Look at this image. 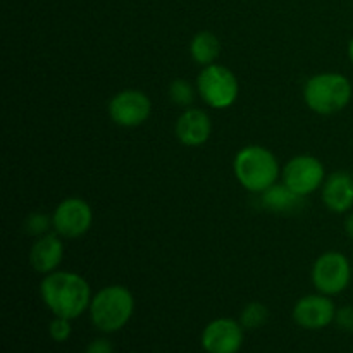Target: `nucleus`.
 <instances>
[{"label": "nucleus", "instance_id": "f257e3e1", "mask_svg": "<svg viewBox=\"0 0 353 353\" xmlns=\"http://www.w3.org/2000/svg\"><path fill=\"white\" fill-rule=\"evenodd\" d=\"M40 295L45 305L55 317L76 319L92 303V290L88 281L76 272L54 271L45 274L40 285Z\"/></svg>", "mask_w": 353, "mask_h": 353}, {"label": "nucleus", "instance_id": "f03ea898", "mask_svg": "<svg viewBox=\"0 0 353 353\" xmlns=\"http://www.w3.org/2000/svg\"><path fill=\"white\" fill-rule=\"evenodd\" d=\"M238 183L250 193H264L278 183L279 162L269 148L248 145L238 150L233 161Z\"/></svg>", "mask_w": 353, "mask_h": 353}, {"label": "nucleus", "instance_id": "7ed1b4c3", "mask_svg": "<svg viewBox=\"0 0 353 353\" xmlns=\"http://www.w3.org/2000/svg\"><path fill=\"white\" fill-rule=\"evenodd\" d=\"M353 88L350 79L341 72H319L307 79L303 100L312 112L333 116L350 103Z\"/></svg>", "mask_w": 353, "mask_h": 353}, {"label": "nucleus", "instance_id": "20e7f679", "mask_svg": "<svg viewBox=\"0 0 353 353\" xmlns=\"http://www.w3.org/2000/svg\"><path fill=\"white\" fill-rule=\"evenodd\" d=\"M134 312L133 293L121 285L105 286L93 295L90 317L102 333H116L128 324Z\"/></svg>", "mask_w": 353, "mask_h": 353}, {"label": "nucleus", "instance_id": "39448f33", "mask_svg": "<svg viewBox=\"0 0 353 353\" xmlns=\"http://www.w3.org/2000/svg\"><path fill=\"white\" fill-rule=\"evenodd\" d=\"M196 92L212 109H228L236 102L240 85L231 69L214 62L210 65H203L200 71L196 78Z\"/></svg>", "mask_w": 353, "mask_h": 353}, {"label": "nucleus", "instance_id": "423d86ee", "mask_svg": "<svg viewBox=\"0 0 353 353\" xmlns=\"http://www.w3.org/2000/svg\"><path fill=\"white\" fill-rule=\"evenodd\" d=\"M310 278L317 292L323 295H340L352 281V264L341 252H326L314 262Z\"/></svg>", "mask_w": 353, "mask_h": 353}, {"label": "nucleus", "instance_id": "0eeeda50", "mask_svg": "<svg viewBox=\"0 0 353 353\" xmlns=\"http://www.w3.org/2000/svg\"><path fill=\"white\" fill-rule=\"evenodd\" d=\"M281 178L293 193L305 199L324 185L326 171L323 162L314 155H296L286 162Z\"/></svg>", "mask_w": 353, "mask_h": 353}, {"label": "nucleus", "instance_id": "6e6552de", "mask_svg": "<svg viewBox=\"0 0 353 353\" xmlns=\"http://www.w3.org/2000/svg\"><path fill=\"white\" fill-rule=\"evenodd\" d=\"M152 114V100L141 90H121L110 99L109 116L117 126L137 128L141 126Z\"/></svg>", "mask_w": 353, "mask_h": 353}, {"label": "nucleus", "instance_id": "1a4fd4ad", "mask_svg": "<svg viewBox=\"0 0 353 353\" xmlns=\"http://www.w3.org/2000/svg\"><path fill=\"white\" fill-rule=\"evenodd\" d=\"M55 233L62 238H79L88 233L93 224V210L86 200L78 196L64 199L52 214Z\"/></svg>", "mask_w": 353, "mask_h": 353}, {"label": "nucleus", "instance_id": "9d476101", "mask_svg": "<svg viewBox=\"0 0 353 353\" xmlns=\"http://www.w3.org/2000/svg\"><path fill=\"white\" fill-rule=\"evenodd\" d=\"M336 307L333 300L323 293L307 295L293 307V321L305 330H323L334 323Z\"/></svg>", "mask_w": 353, "mask_h": 353}, {"label": "nucleus", "instance_id": "9b49d317", "mask_svg": "<svg viewBox=\"0 0 353 353\" xmlns=\"http://www.w3.org/2000/svg\"><path fill=\"white\" fill-rule=\"evenodd\" d=\"M243 343V326L233 319H216L202 333V347L207 353H236Z\"/></svg>", "mask_w": 353, "mask_h": 353}, {"label": "nucleus", "instance_id": "f8f14e48", "mask_svg": "<svg viewBox=\"0 0 353 353\" xmlns=\"http://www.w3.org/2000/svg\"><path fill=\"white\" fill-rule=\"evenodd\" d=\"M176 138L186 147H200L205 143L212 133V123L209 114L202 109H185V112L178 117L174 126Z\"/></svg>", "mask_w": 353, "mask_h": 353}, {"label": "nucleus", "instance_id": "ddd939ff", "mask_svg": "<svg viewBox=\"0 0 353 353\" xmlns=\"http://www.w3.org/2000/svg\"><path fill=\"white\" fill-rule=\"evenodd\" d=\"M61 234L47 233L37 238L30 250V264L40 274H50L57 271L64 259V243Z\"/></svg>", "mask_w": 353, "mask_h": 353}, {"label": "nucleus", "instance_id": "4468645a", "mask_svg": "<svg viewBox=\"0 0 353 353\" xmlns=\"http://www.w3.org/2000/svg\"><path fill=\"white\" fill-rule=\"evenodd\" d=\"M323 202L331 212L345 214L353 207V176L336 171L323 185Z\"/></svg>", "mask_w": 353, "mask_h": 353}, {"label": "nucleus", "instance_id": "2eb2a0df", "mask_svg": "<svg viewBox=\"0 0 353 353\" xmlns=\"http://www.w3.org/2000/svg\"><path fill=\"white\" fill-rule=\"evenodd\" d=\"M261 202L262 207L271 212L286 214L299 210L303 203V196L293 193L285 183H276L264 193H261Z\"/></svg>", "mask_w": 353, "mask_h": 353}, {"label": "nucleus", "instance_id": "dca6fc26", "mask_svg": "<svg viewBox=\"0 0 353 353\" xmlns=\"http://www.w3.org/2000/svg\"><path fill=\"white\" fill-rule=\"evenodd\" d=\"M221 52V41L212 31H200L192 38L190 54L192 59L200 65H210L216 62Z\"/></svg>", "mask_w": 353, "mask_h": 353}, {"label": "nucleus", "instance_id": "f3484780", "mask_svg": "<svg viewBox=\"0 0 353 353\" xmlns=\"http://www.w3.org/2000/svg\"><path fill=\"white\" fill-rule=\"evenodd\" d=\"M268 307L261 302H250L248 305H245L243 310H241L240 324L243 326V330H259V327H262L268 323Z\"/></svg>", "mask_w": 353, "mask_h": 353}, {"label": "nucleus", "instance_id": "a211bd4d", "mask_svg": "<svg viewBox=\"0 0 353 353\" xmlns=\"http://www.w3.org/2000/svg\"><path fill=\"white\" fill-rule=\"evenodd\" d=\"M169 99L176 105L190 109V105L195 100V88H193V85L190 81L178 78L174 81H171V85H169Z\"/></svg>", "mask_w": 353, "mask_h": 353}, {"label": "nucleus", "instance_id": "6ab92c4d", "mask_svg": "<svg viewBox=\"0 0 353 353\" xmlns=\"http://www.w3.org/2000/svg\"><path fill=\"white\" fill-rule=\"evenodd\" d=\"M50 228H54V223H52V216H47L43 212H33L26 217L24 221V231L31 236H43V234L50 233Z\"/></svg>", "mask_w": 353, "mask_h": 353}, {"label": "nucleus", "instance_id": "aec40b11", "mask_svg": "<svg viewBox=\"0 0 353 353\" xmlns=\"http://www.w3.org/2000/svg\"><path fill=\"white\" fill-rule=\"evenodd\" d=\"M71 321L64 319V317H55L50 323V326H48L50 338L54 341H59V343L68 340V338L71 336Z\"/></svg>", "mask_w": 353, "mask_h": 353}, {"label": "nucleus", "instance_id": "412c9836", "mask_svg": "<svg viewBox=\"0 0 353 353\" xmlns=\"http://www.w3.org/2000/svg\"><path fill=\"white\" fill-rule=\"evenodd\" d=\"M334 323L340 330L343 331H353V307L347 305L341 307V309L336 310V317H334Z\"/></svg>", "mask_w": 353, "mask_h": 353}, {"label": "nucleus", "instance_id": "4be33fe9", "mask_svg": "<svg viewBox=\"0 0 353 353\" xmlns=\"http://www.w3.org/2000/svg\"><path fill=\"white\" fill-rule=\"evenodd\" d=\"M85 353H112V345H110V341L99 338V340H93L86 347Z\"/></svg>", "mask_w": 353, "mask_h": 353}, {"label": "nucleus", "instance_id": "5701e85b", "mask_svg": "<svg viewBox=\"0 0 353 353\" xmlns=\"http://www.w3.org/2000/svg\"><path fill=\"white\" fill-rule=\"evenodd\" d=\"M345 233L353 241V214L347 216V219H345Z\"/></svg>", "mask_w": 353, "mask_h": 353}, {"label": "nucleus", "instance_id": "b1692460", "mask_svg": "<svg viewBox=\"0 0 353 353\" xmlns=\"http://www.w3.org/2000/svg\"><path fill=\"white\" fill-rule=\"evenodd\" d=\"M348 57H350V62L353 64V37H352L350 43H348Z\"/></svg>", "mask_w": 353, "mask_h": 353}]
</instances>
